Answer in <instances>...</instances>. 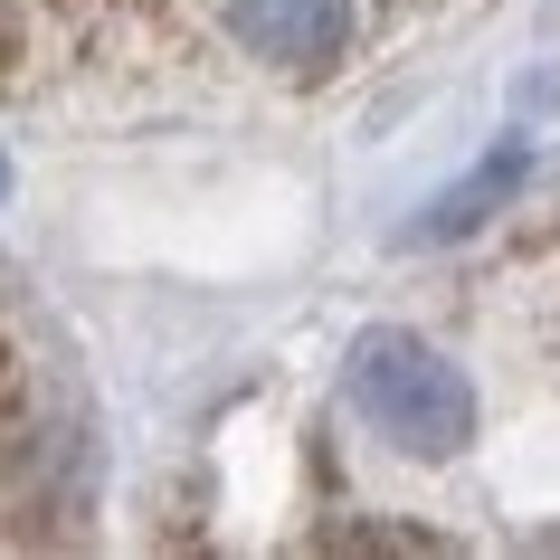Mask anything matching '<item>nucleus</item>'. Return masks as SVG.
Listing matches in <instances>:
<instances>
[{"label":"nucleus","mask_w":560,"mask_h":560,"mask_svg":"<svg viewBox=\"0 0 560 560\" xmlns=\"http://www.w3.org/2000/svg\"><path fill=\"white\" fill-rule=\"evenodd\" d=\"M342 389H352V409L371 438H389L399 456H456L475 438V389L466 371L438 352V342H418V332H361L352 361H342Z\"/></svg>","instance_id":"f257e3e1"},{"label":"nucleus","mask_w":560,"mask_h":560,"mask_svg":"<svg viewBox=\"0 0 560 560\" xmlns=\"http://www.w3.org/2000/svg\"><path fill=\"white\" fill-rule=\"evenodd\" d=\"M229 30L266 67H332L352 38V0H229Z\"/></svg>","instance_id":"f03ea898"}]
</instances>
